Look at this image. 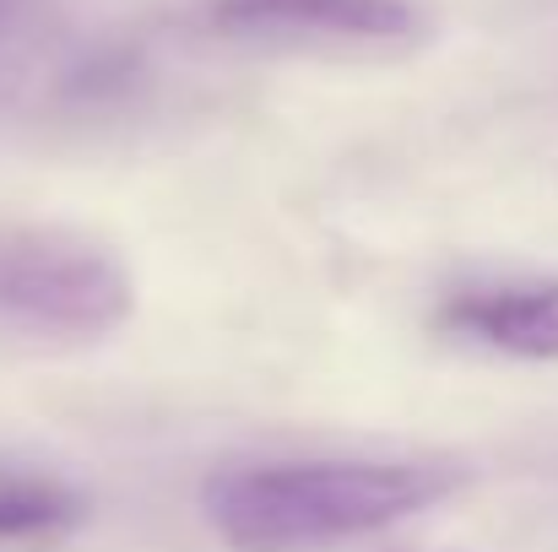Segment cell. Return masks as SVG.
Masks as SVG:
<instances>
[{
  "instance_id": "cell-1",
  "label": "cell",
  "mask_w": 558,
  "mask_h": 552,
  "mask_svg": "<svg viewBox=\"0 0 558 552\" xmlns=\"http://www.w3.org/2000/svg\"><path fill=\"white\" fill-rule=\"evenodd\" d=\"M461 482V466L439 461H271L217 471L201 510L233 552H320L390 531Z\"/></svg>"
},
{
  "instance_id": "cell-2",
  "label": "cell",
  "mask_w": 558,
  "mask_h": 552,
  "mask_svg": "<svg viewBox=\"0 0 558 552\" xmlns=\"http://www.w3.org/2000/svg\"><path fill=\"white\" fill-rule=\"evenodd\" d=\"M136 315L131 266L49 222H0V331L33 342H104Z\"/></svg>"
},
{
  "instance_id": "cell-3",
  "label": "cell",
  "mask_w": 558,
  "mask_h": 552,
  "mask_svg": "<svg viewBox=\"0 0 558 552\" xmlns=\"http://www.w3.org/2000/svg\"><path fill=\"white\" fill-rule=\"evenodd\" d=\"M206 27L277 54H401L423 38L412 0H211Z\"/></svg>"
},
{
  "instance_id": "cell-4",
  "label": "cell",
  "mask_w": 558,
  "mask_h": 552,
  "mask_svg": "<svg viewBox=\"0 0 558 552\" xmlns=\"http://www.w3.org/2000/svg\"><path fill=\"white\" fill-rule=\"evenodd\" d=\"M439 326L461 331V336H472V342H483L505 358H521V364H558V277L450 298L439 309Z\"/></svg>"
},
{
  "instance_id": "cell-5",
  "label": "cell",
  "mask_w": 558,
  "mask_h": 552,
  "mask_svg": "<svg viewBox=\"0 0 558 552\" xmlns=\"http://www.w3.org/2000/svg\"><path fill=\"white\" fill-rule=\"evenodd\" d=\"M82 526V493L49 477H0V542H49Z\"/></svg>"
}]
</instances>
